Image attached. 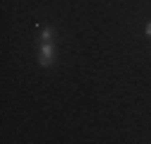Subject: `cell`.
Segmentation results:
<instances>
[{"instance_id":"cell-1","label":"cell","mask_w":151,"mask_h":144,"mask_svg":"<svg viewBox=\"0 0 151 144\" xmlns=\"http://www.w3.org/2000/svg\"><path fill=\"white\" fill-rule=\"evenodd\" d=\"M39 63L43 67H50L55 63V43H41V48H39Z\"/></svg>"},{"instance_id":"cell-2","label":"cell","mask_w":151,"mask_h":144,"mask_svg":"<svg viewBox=\"0 0 151 144\" xmlns=\"http://www.w3.org/2000/svg\"><path fill=\"white\" fill-rule=\"evenodd\" d=\"M53 41H55V31H53V27H46L41 31V43H53Z\"/></svg>"},{"instance_id":"cell-3","label":"cell","mask_w":151,"mask_h":144,"mask_svg":"<svg viewBox=\"0 0 151 144\" xmlns=\"http://www.w3.org/2000/svg\"><path fill=\"white\" fill-rule=\"evenodd\" d=\"M146 36H151V22L146 24Z\"/></svg>"}]
</instances>
